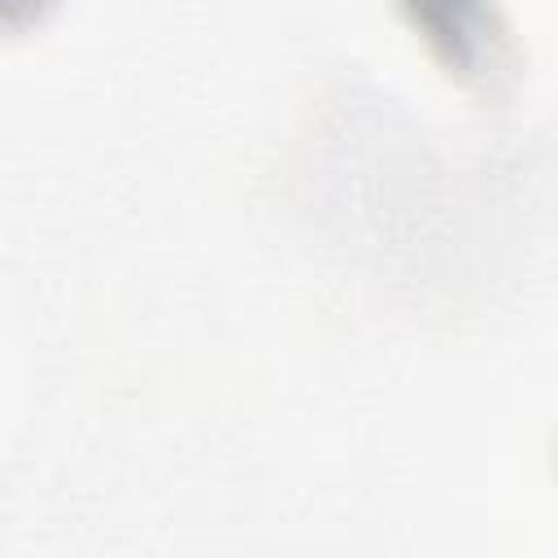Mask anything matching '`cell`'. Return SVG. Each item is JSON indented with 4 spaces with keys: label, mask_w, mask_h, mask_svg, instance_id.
I'll list each match as a JSON object with an SVG mask.
<instances>
[{
    "label": "cell",
    "mask_w": 558,
    "mask_h": 558,
    "mask_svg": "<svg viewBox=\"0 0 558 558\" xmlns=\"http://www.w3.org/2000/svg\"><path fill=\"white\" fill-rule=\"evenodd\" d=\"M432 61L466 92L506 100L523 74V44L497 0H392Z\"/></svg>",
    "instance_id": "cell-1"
},
{
    "label": "cell",
    "mask_w": 558,
    "mask_h": 558,
    "mask_svg": "<svg viewBox=\"0 0 558 558\" xmlns=\"http://www.w3.org/2000/svg\"><path fill=\"white\" fill-rule=\"evenodd\" d=\"M48 9H57V0H4V26L22 31L26 22H39Z\"/></svg>",
    "instance_id": "cell-2"
},
{
    "label": "cell",
    "mask_w": 558,
    "mask_h": 558,
    "mask_svg": "<svg viewBox=\"0 0 558 558\" xmlns=\"http://www.w3.org/2000/svg\"><path fill=\"white\" fill-rule=\"evenodd\" d=\"M554 475H558V432H554Z\"/></svg>",
    "instance_id": "cell-3"
}]
</instances>
